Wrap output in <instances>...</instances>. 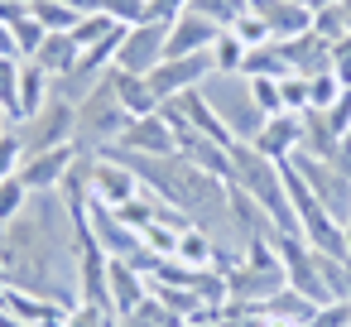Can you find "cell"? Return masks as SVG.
<instances>
[{"mask_svg":"<svg viewBox=\"0 0 351 327\" xmlns=\"http://www.w3.org/2000/svg\"><path fill=\"white\" fill-rule=\"evenodd\" d=\"M212 73H217L212 49H207V53H188V58H164V63L149 73V87H154V97H159V106H164V101H178V97L197 92Z\"/></svg>","mask_w":351,"mask_h":327,"instance_id":"5","label":"cell"},{"mask_svg":"<svg viewBox=\"0 0 351 327\" xmlns=\"http://www.w3.org/2000/svg\"><path fill=\"white\" fill-rule=\"evenodd\" d=\"M0 250H5V221H0Z\"/></svg>","mask_w":351,"mask_h":327,"instance_id":"45","label":"cell"},{"mask_svg":"<svg viewBox=\"0 0 351 327\" xmlns=\"http://www.w3.org/2000/svg\"><path fill=\"white\" fill-rule=\"evenodd\" d=\"M116 145H125V149H135V154H149V159H169V154H178V140H173V125L164 121V111L130 121L125 135H121Z\"/></svg>","mask_w":351,"mask_h":327,"instance_id":"8","label":"cell"},{"mask_svg":"<svg viewBox=\"0 0 351 327\" xmlns=\"http://www.w3.org/2000/svg\"><path fill=\"white\" fill-rule=\"evenodd\" d=\"M111 92H116V101L130 111V121H140V116H154L159 111V97H154V87H149V77H140V73H125V68H111Z\"/></svg>","mask_w":351,"mask_h":327,"instance_id":"14","label":"cell"},{"mask_svg":"<svg viewBox=\"0 0 351 327\" xmlns=\"http://www.w3.org/2000/svg\"><path fill=\"white\" fill-rule=\"evenodd\" d=\"M260 327H308V322H298V317H284V313H265V317H260Z\"/></svg>","mask_w":351,"mask_h":327,"instance_id":"41","label":"cell"},{"mask_svg":"<svg viewBox=\"0 0 351 327\" xmlns=\"http://www.w3.org/2000/svg\"><path fill=\"white\" fill-rule=\"evenodd\" d=\"M164 44H169V25H164V20H145V25H130V29H125V39H121L116 68L149 77V73H154V68L164 63Z\"/></svg>","mask_w":351,"mask_h":327,"instance_id":"6","label":"cell"},{"mask_svg":"<svg viewBox=\"0 0 351 327\" xmlns=\"http://www.w3.org/2000/svg\"><path fill=\"white\" fill-rule=\"evenodd\" d=\"M250 87H255V106H260L265 116H279V111H284V97H279V77H250Z\"/></svg>","mask_w":351,"mask_h":327,"instance_id":"35","label":"cell"},{"mask_svg":"<svg viewBox=\"0 0 351 327\" xmlns=\"http://www.w3.org/2000/svg\"><path fill=\"white\" fill-rule=\"evenodd\" d=\"M332 73H337V82L351 92V34H341V39L332 44Z\"/></svg>","mask_w":351,"mask_h":327,"instance_id":"37","label":"cell"},{"mask_svg":"<svg viewBox=\"0 0 351 327\" xmlns=\"http://www.w3.org/2000/svg\"><path fill=\"white\" fill-rule=\"evenodd\" d=\"M29 188L20 183V173H10V178H0V221H15L25 207H29Z\"/></svg>","mask_w":351,"mask_h":327,"instance_id":"26","label":"cell"},{"mask_svg":"<svg viewBox=\"0 0 351 327\" xmlns=\"http://www.w3.org/2000/svg\"><path fill=\"white\" fill-rule=\"evenodd\" d=\"M217 25L197 10H183L173 25H169V44H164V58H188V53H207L217 44Z\"/></svg>","mask_w":351,"mask_h":327,"instance_id":"9","label":"cell"},{"mask_svg":"<svg viewBox=\"0 0 351 327\" xmlns=\"http://www.w3.org/2000/svg\"><path fill=\"white\" fill-rule=\"evenodd\" d=\"M341 92H346V87L337 82V73H332V68H327V73H317V77H308V111H327Z\"/></svg>","mask_w":351,"mask_h":327,"instance_id":"28","label":"cell"},{"mask_svg":"<svg viewBox=\"0 0 351 327\" xmlns=\"http://www.w3.org/2000/svg\"><path fill=\"white\" fill-rule=\"evenodd\" d=\"M226 34H236V39L245 44V49H265V44H274L269 25H265V20H260L255 10H245V15H241V20H236V25L226 29Z\"/></svg>","mask_w":351,"mask_h":327,"instance_id":"27","label":"cell"},{"mask_svg":"<svg viewBox=\"0 0 351 327\" xmlns=\"http://www.w3.org/2000/svg\"><path fill=\"white\" fill-rule=\"evenodd\" d=\"M77 58H82V49L73 44V34H49L29 63H39V68L58 82V77H68V73H73V63H77Z\"/></svg>","mask_w":351,"mask_h":327,"instance_id":"16","label":"cell"},{"mask_svg":"<svg viewBox=\"0 0 351 327\" xmlns=\"http://www.w3.org/2000/svg\"><path fill=\"white\" fill-rule=\"evenodd\" d=\"M106 317H111V313H101L97 303H77V308H68V327H106Z\"/></svg>","mask_w":351,"mask_h":327,"instance_id":"38","label":"cell"},{"mask_svg":"<svg viewBox=\"0 0 351 327\" xmlns=\"http://www.w3.org/2000/svg\"><path fill=\"white\" fill-rule=\"evenodd\" d=\"M77 159H82L77 145H58V149L25 154V164H20V183H25L29 193H58L63 178H68V169H73Z\"/></svg>","mask_w":351,"mask_h":327,"instance_id":"7","label":"cell"},{"mask_svg":"<svg viewBox=\"0 0 351 327\" xmlns=\"http://www.w3.org/2000/svg\"><path fill=\"white\" fill-rule=\"evenodd\" d=\"M97 10H106L116 25H145L149 20V0H97Z\"/></svg>","mask_w":351,"mask_h":327,"instance_id":"29","label":"cell"},{"mask_svg":"<svg viewBox=\"0 0 351 327\" xmlns=\"http://www.w3.org/2000/svg\"><path fill=\"white\" fill-rule=\"evenodd\" d=\"M212 255H217V241H212L202 226H188V231L178 236L173 260H183V265H193V269H212Z\"/></svg>","mask_w":351,"mask_h":327,"instance_id":"19","label":"cell"},{"mask_svg":"<svg viewBox=\"0 0 351 327\" xmlns=\"http://www.w3.org/2000/svg\"><path fill=\"white\" fill-rule=\"evenodd\" d=\"M178 236H183V231H173V226H164V221L140 226V245L154 250V255H173V250H178Z\"/></svg>","mask_w":351,"mask_h":327,"instance_id":"30","label":"cell"},{"mask_svg":"<svg viewBox=\"0 0 351 327\" xmlns=\"http://www.w3.org/2000/svg\"><path fill=\"white\" fill-rule=\"evenodd\" d=\"M245 77H289V63L279 53V44H265V49H250L245 53Z\"/></svg>","mask_w":351,"mask_h":327,"instance_id":"21","label":"cell"},{"mask_svg":"<svg viewBox=\"0 0 351 327\" xmlns=\"http://www.w3.org/2000/svg\"><path fill=\"white\" fill-rule=\"evenodd\" d=\"M197 97L217 111V121L236 135V140H245V145H255V135L265 130V111L255 106V87H250V77L245 73H212L202 87H197Z\"/></svg>","mask_w":351,"mask_h":327,"instance_id":"2","label":"cell"},{"mask_svg":"<svg viewBox=\"0 0 351 327\" xmlns=\"http://www.w3.org/2000/svg\"><path fill=\"white\" fill-rule=\"evenodd\" d=\"M274 44H279V53H284L289 73H298V77H317V73H327V68H332V44H327V39H317L313 29H308V34H298V39H274Z\"/></svg>","mask_w":351,"mask_h":327,"instance_id":"12","label":"cell"},{"mask_svg":"<svg viewBox=\"0 0 351 327\" xmlns=\"http://www.w3.org/2000/svg\"><path fill=\"white\" fill-rule=\"evenodd\" d=\"M337 10H341V25H346V34H351V0H337Z\"/></svg>","mask_w":351,"mask_h":327,"instance_id":"42","label":"cell"},{"mask_svg":"<svg viewBox=\"0 0 351 327\" xmlns=\"http://www.w3.org/2000/svg\"><path fill=\"white\" fill-rule=\"evenodd\" d=\"M188 327H221V322H188Z\"/></svg>","mask_w":351,"mask_h":327,"instance_id":"44","label":"cell"},{"mask_svg":"<svg viewBox=\"0 0 351 327\" xmlns=\"http://www.w3.org/2000/svg\"><path fill=\"white\" fill-rule=\"evenodd\" d=\"M20 164H25V145H20L15 130H5V135H0V178L20 173Z\"/></svg>","mask_w":351,"mask_h":327,"instance_id":"36","label":"cell"},{"mask_svg":"<svg viewBox=\"0 0 351 327\" xmlns=\"http://www.w3.org/2000/svg\"><path fill=\"white\" fill-rule=\"evenodd\" d=\"M0 284H5V260H0Z\"/></svg>","mask_w":351,"mask_h":327,"instance_id":"47","label":"cell"},{"mask_svg":"<svg viewBox=\"0 0 351 327\" xmlns=\"http://www.w3.org/2000/svg\"><path fill=\"white\" fill-rule=\"evenodd\" d=\"M15 39H20V58H34L39 44L49 39V29H44L34 15H25V20H15Z\"/></svg>","mask_w":351,"mask_h":327,"instance_id":"31","label":"cell"},{"mask_svg":"<svg viewBox=\"0 0 351 327\" xmlns=\"http://www.w3.org/2000/svg\"><path fill=\"white\" fill-rule=\"evenodd\" d=\"M145 298H149V284H145V274H140L130 260H111V308H116V317L135 313Z\"/></svg>","mask_w":351,"mask_h":327,"instance_id":"15","label":"cell"},{"mask_svg":"<svg viewBox=\"0 0 351 327\" xmlns=\"http://www.w3.org/2000/svg\"><path fill=\"white\" fill-rule=\"evenodd\" d=\"M317 116H322V125H327L337 140H341V135H351V92H341V97H337L327 111H317Z\"/></svg>","mask_w":351,"mask_h":327,"instance_id":"32","label":"cell"},{"mask_svg":"<svg viewBox=\"0 0 351 327\" xmlns=\"http://www.w3.org/2000/svg\"><path fill=\"white\" fill-rule=\"evenodd\" d=\"M303 5H308V10L317 15V10H327V5H337V0H303Z\"/></svg>","mask_w":351,"mask_h":327,"instance_id":"43","label":"cell"},{"mask_svg":"<svg viewBox=\"0 0 351 327\" xmlns=\"http://www.w3.org/2000/svg\"><path fill=\"white\" fill-rule=\"evenodd\" d=\"M279 97H284V111H308V77H298V73H289V77H279Z\"/></svg>","mask_w":351,"mask_h":327,"instance_id":"34","label":"cell"},{"mask_svg":"<svg viewBox=\"0 0 351 327\" xmlns=\"http://www.w3.org/2000/svg\"><path fill=\"white\" fill-rule=\"evenodd\" d=\"M121 327H188V322H183L178 313H169L164 303L145 298V303H140L135 313H125V317H121Z\"/></svg>","mask_w":351,"mask_h":327,"instance_id":"22","label":"cell"},{"mask_svg":"<svg viewBox=\"0 0 351 327\" xmlns=\"http://www.w3.org/2000/svg\"><path fill=\"white\" fill-rule=\"evenodd\" d=\"M0 116L15 125H25V106H20V63L15 58H0Z\"/></svg>","mask_w":351,"mask_h":327,"instance_id":"18","label":"cell"},{"mask_svg":"<svg viewBox=\"0 0 351 327\" xmlns=\"http://www.w3.org/2000/svg\"><path fill=\"white\" fill-rule=\"evenodd\" d=\"M245 53H250V49H245L236 34H226V29H221L217 44H212V63H217V73H241V68H245Z\"/></svg>","mask_w":351,"mask_h":327,"instance_id":"25","label":"cell"},{"mask_svg":"<svg viewBox=\"0 0 351 327\" xmlns=\"http://www.w3.org/2000/svg\"><path fill=\"white\" fill-rule=\"evenodd\" d=\"M0 289H5V284H0Z\"/></svg>","mask_w":351,"mask_h":327,"instance_id":"48","label":"cell"},{"mask_svg":"<svg viewBox=\"0 0 351 327\" xmlns=\"http://www.w3.org/2000/svg\"><path fill=\"white\" fill-rule=\"evenodd\" d=\"M111 29H121V25H116L106 10H87V15L77 20V29H73V44H77V49H92V44H101Z\"/></svg>","mask_w":351,"mask_h":327,"instance_id":"24","label":"cell"},{"mask_svg":"<svg viewBox=\"0 0 351 327\" xmlns=\"http://www.w3.org/2000/svg\"><path fill=\"white\" fill-rule=\"evenodd\" d=\"M346 250H351V221H346Z\"/></svg>","mask_w":351,"mask_h":327,"instance_id":"46","label":"cell"},{"mask_svg":"<svg viewBox=\"0 0 351 327\" xmlns=\"http://www.w3.org/2000/svg\"><path fill=\"white\" fill-rule=\"evenodd\" d=\"M73 130H77V106L68 97H49L44 111H34L25 125H15L25 154H39V149H58V145H73Z\"/></svg>","mask_w":351,"mask_h":327,"instance_id":"4","label":"cell"},{"mask_svg":"<svg viewBox=\"0 0 351 327\" xmlns=\"http://www.w3.org/2000/svg\"><path fill=\"white\" fill-rule=\"evenodd\" d=\"M231 183L279 226V231H298V217H293V202L284 193V173H279V159H265L255 145L236 140L231 145Z\"/></svg>","mask_w":351,"mask_h":327,"instance_id":"1","label":"cell"},{"mask_svg":"<svg viewBox=\"0 0 351 327\" xmlns=\"http://www.w3.org/2000/svg\"><path fill=\"white\" fill-rule=\"evenodd\" d=\"M188 10H197V15H207L217 29H231L245 10H250V0H193Z\"/></svg>","mask_w":351,"mask_h":327,"instance_id":"23","label":"cell"},{"mask_svg":"<svg viewBox=\"0 0 351 327\" xmlns=\"http://www.w3.org/2000/svg\"><path fill=\"white\" fill-rule=\"evenodd\" d=\"M255 149L265 154V159H289L293 149H303V116L298 111H279V116H269L265 121V130L255 135Z\"/></svg>","mask_w":351,"mask_h":327,"instance_id":"13","label":"cell"},{"mask_svg":"<svg viewBox=\"0 0 351 327\" xmlns=\"http://www.w3.org/2000/svg\"><path fill=\"white\" fill-rule=\"evenodd\" d=\"M29 15H34L49 34H73V29H77V20H82V10L63 5V0H29Z\"/></svg>","mask_w":351,"mask_h":327,"instance_id":"20","label":"cell"},{"mask_svg":"<svg viewBox=\"0 0 351 327\" xmlns=\"http://www.w3.org/2000/svg\"><path fill=\"white\" fill-rule=\"evenodd\" d=\"M135 193H140L135 169H125V164H116L106 154H92V197H101L106 207H125Z\"/></svg>","mask_w":351,"mask_h":327,"instance_id":"10","label":"cell"},{"mask_svg":"<svg viewBox=\"0 0 351 327\" xmlns=\"http://www.w3.org/2000/svg\"><path fill=\"white\" fill-rule=\"evenodd\" d=\"M0 58L25 63V58H20V39H15V25H5V20H0Z\"/></svg>","mask_w":351,"mask_h":327,"instance_id":"40","label":"cell"},{"mask_svg":"<svg viewBox=\"0 0 351 327\" xmlns=\"http://www.w3.org/2000/svg\"><path fill=\"white\" fill-rule=\"evenodd\" d=\"M106 77H111V73H106ZM125 125H130V111L116 101L111 82H101L92 97L77 101V130H73V145H77L82 154H101L106 145H116V140L125 135Z\"/></svg>","mask_w":351,"mask_h":327,"instance_id":"3","label":"cell"},{"mask_svg":"<svg viewBox=\"0 0 351 327\" xmlns=\"http://www.w3.org/2000/svg\"><path fill=\"white\" fill-rule=\"evenodd\" d=\"M250 10L269 25L274 39H298V34L313 29V10L303 0H250Z\"/></svg>","mask_w":351,"mask_h":327,"instance_id":"11","label":"cell"},{"mask_svg":"<svg viewBox=\"0 0 351 327\" xmlns=\"http://www.w3.org/2000/svg\"><path fill=\"white\" fill-rule=\"evenodd\" d=\"M53 97V77L39 68V63H20V106H25V121L34 116V111H44V101Z\"/></svg>","mask_w":351,"mask_h":327,"instance_id":"17","label":"cell"},{"mask_svg":"<svg viewBox=\"0 0 351 327\" xmlns=\"http://www.w3.org/2000/svg\"><path fill=\"white\" fill-rule=\"evenodd\" d=\"M308 327H351V298H332V303H317L313 322Z\"/></svg>","mask_w":351,"mask_h":327,"instance_id":"33","label":"cell"},{"mask_svg":"<svg viewBox=\"0 0 351 327\" xmlns=\"http://www.w3.org/2000/svg\"><path fill=\"white\" fill-rule=\"evenodd\" d=\"M193 5V0H149V20H164V25H173L183 10Z\"/></svg>","mask_w":351,"mask_h":327,"instance_id":"39","label":"cell"}]
</instances>
